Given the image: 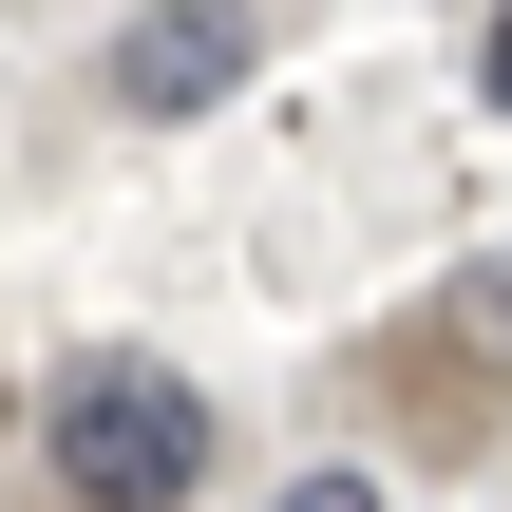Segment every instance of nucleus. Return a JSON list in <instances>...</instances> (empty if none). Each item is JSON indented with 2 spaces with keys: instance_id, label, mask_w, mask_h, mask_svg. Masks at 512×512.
I'll return each mask as SVG.
<instances>
[{
  "instance_id": "obj_5",
  "label": "nucleus",
  "mask_w": 512,
  "mask_h": 512,
  "mask_svg": "<svg viewBox=\"0 0 512 512\" xmlns=\"http://www.w3.org/2000/svg\"><path fill=\"white\" fill-rule=\"evenodd\" d=\"M475 114H512V0L475 19Z\"/></svg>"
},
{
  "instance_id": "obj_3",
  "label": "nucleus",
  "mask_w": 512,
  "mask_h": 512,
  "mask_svg": "<svg viewBox=\"0 0 512 512\" xmlns=\"http://www.w3.org/2000/svg\"><path fill=\"white\" fill-rule=\"evenodd\" d=\"M399 380H418V418H456V380L512 399V266H456V285H437V342H418Z\"/></svg>"
},
{
  "instance_id": "obj_1",
  "label": "nucleus",
  "mask_w": 512,
  "mask_h": 512,
  "mask_svg": "<svg viewBox=\"0 0 512 512\" xmlns=\"http://www.w3.org/2000/svg\"><path fill=\"white\" fill-rule=\"evenodd\" d=\"M38 475L76 512H190L209 494V399L171 361H133V342H76L38 380Z\"/></svg>"
},
{
  "instance_id": "obj_4",
  "label": "nucleus",
  "mask_w": 512,
  "mask_h": 512,
  "mask_svg": "<svg viewBox=\"0 0 512 512\" xmlns=\"http://www.w3.org/2000/svg\"><path fill=\"white\" fill-rule=\"evenodd\" d=\"M285 512H380V475H342V456H323V475H285Z\"/></svg>"
},
{
  "instance_id": "obj_2",
  "label": "nucleus",
  "mask_w": 512,
  "mask_h": 512,
  "mask_svg": "<svg viewBox=\"0 0 512 512\" xmlns=\"http://www.w3.org/2000/svg\"><path fill=\"white\" fill-rule=\"evenodd\" d=\"M247 57H266V19H247V0H133L95 76H114V114H152V133H171V114H228V95H247Z\"/></svg>"
}]
</instances>
